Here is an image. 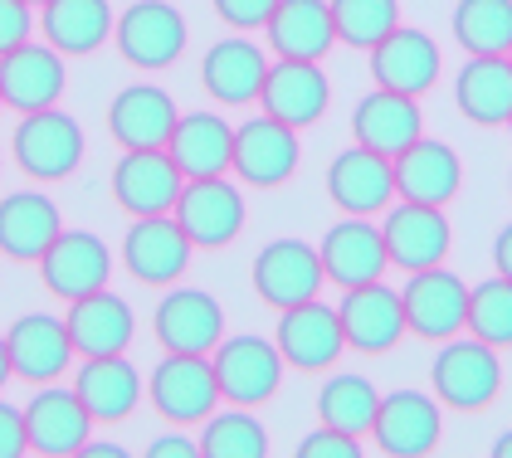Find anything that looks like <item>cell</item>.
<instances>
[{
  "label": "cell",
  "instance_id": "cell-4",
  "mask_svg": "<svg viewBox=\"0 0 512 458\" xmlns=\"http://www.w3.org/2000/svg\"><path fill=\"white\" fill-rule=\"evenodd\" d=\"M113 44L132 69H171L186 49V15L166 0H137L113 20Z\"/></svg>",
  "mask_w": 512,
  "mask_h": 458
},
{
  "label": "cell",
  "instance_id": "cell-50",
  "mask_svg": "<svg viewBox=\"0 0 512 458\" xmlns=\"http://www.w3.org/2000/svg\"><path fill=\"white\" fill-rule=\"evenodd\" d=\"M25 5H49V0H25Z\"/></svg>",
  "mask_w": 512,
  "mask_h": 458
},
{
  "label": "cell",
  "instance_id": "cell-25",
  "mask_svg": "<svg viewBox=\"0 0 512 458\" xmlns=\"http://www.w3.org/2000/svg\"><path fill=\"white\" fill-rule=\"evenodd\" d=\"M327 195L342 215H381L395 200V171L386 156L366 152V147H347L327 166Z\"/></svg>",
  "mask_w": 512,
  "mask_h": 458
},
{
  "label": "cell",
  "instance_id": "cell-23",
  "mask_svg": "<svg viewBox=\"0 0 512 458\" xmlns=\"http://www.w3.org/2000/svg\"><path fill=\"white\" fill-rule=\"evenodd\" d=\"M391 171H395V195L400 200L434 205V210H444L459 195V186H464V166H459L454 147H444L434 137H420L415 147H405L391 161Z\"/></svg>",
  "mask_w": 512,
  "mask_h": 458
},
{
  "label": "cell",
  "instance_id": "cell-38",
  "mask_svg": "<svg viewBox=\"0 0 512 458\" xmlns=\"http://www.w3.org/2000/svg\"><path fill=\"white\" fill-rule=\"evenodd\" d=\"M327 10H332L337 44H352V49H371L400 25L395 0H327Z\"/></svg>",
  "mask_w": 512,
  "mask_h": 458
},
{
  "label": "cell",
  "instance_id": "cell-5",
  "mask_svg": "<svg viewBox=\"0 0 512 458\" xmlns=\"http://www.w3.org/2000/svg\"><path fill=\"white\" fill-rule=\"evenodd\" d=\"M171 220L191 239V249H225L244 229V195L225 176L186 181L181 195H176V205H171Z\"/></svg>",
  "mask_w": 512,
  "mask_h": 458
},
{
  "label": "cell",
  "instance_id": "cell-10",
  "mask_svg": "<svg viewBox=\"0 0 512 458\" xmlns=\"http://www.w3.org/2000/svg\"><path fill=\"white\" fill-rule=\"evenodd\" d=\"M278 356L283 366L303 371V376H317V371H332L337 356L347 351V337H342V322H337V307H322L313 303H298V307H283L278 312Z\"/></svg>",
  "mask_w": 512,
  "mask_h": 458
},
{
  "label": "cell",
  "instance_id": "cell-54",
  "mask_svg": "<svg viewBox=\"0 0 512 458\" xmlns=\"http://www.w3.org/2000/svg\"><path fill=\"white\" fill-rule=\"evenodd\" d=\"M0 108H5V103H0Z\"/></svg>",
  "mask_w": 512,
  "mask_h": 458
},
{
  "label": "cell",
  "instance_id": "cell-47",
  "mask_svg": "<svg viewBox=\"0 0 512 458\" xmlns=\"http://www.w3.org/2000/svg\"><path fill=\"white\" fill-rule=\"evenodd\" d=\"M83 458H127V449L122 444H103V439H83Z\"/></svg>",
  "mask_w": 512,
  "mask_h": 458
},
{
  "label": "cell",
  "instance_id": "cell-26",
  "mask_svg": "<svg viewBox=\"0 0 512 458\" xmlns=\"http://www.w3.org/2000/svg\"><path fill=\"white\" fill-rule=\"evenodd\" d=\"M259 103L274 122H288V127H308L327 113L332 103V83L322 74V64H298V59H278L264 74V88H259Z\"/></svg>",
  "mask_w": 512,
  "mask_h": 458
},
{
  "label": "cell",
  "instance_id": "cell-36",
  "mask_svg": "<svg viewBox=\"0 0 512 458\" xmlns=\"http://www.w3.org/2000/svg\"><path fill=\"white\" fill-rule=\"evenodd\" d=\"M454 39L469 59H498L512 49V0H459Z\"/></svg>",
  "mask_w": 512,
  "mask_h": 458
},
{
  "label": "cell",
  "instance_id": "cell-6",
  "mask_svg": "<svg viewBox=\"0 0 512 458\" xmlns=\"http://www.w3.org/2000/svg\"><path fill=\"white\" fill-rule=\"evenodd\" d=\"M147 400L166 424H200L215 415L220 405V385L210 371V356H181V351H166L161 366L152 371L147 385Z\"/></svg>",
  "mask_w": 512,
  "mask_h": 458
},
{
  "label": "cell",
  "instance_id": "cell-32",
  "mask_svg": "<svg viewBox=\"0 0 512 458\" xmlns=\"http://www.w3.org/2000/svg\"><path fill=\"white\" fill-rule=\"evenodd\" d=\"M230 152H235V127L215 113L176 117V132H171V142H166V156L176 161V171H181L186 181L225 176V171H230Z\"/></svg>",
  "mask_w": 512,
  "mask_h": 458
},
{
  "label": "cell",
  "instance_id": "cell-16",
  "mask_svg": "<svg viewBox=\"0 0 512 458\" xmlns=\"http://www.w3.org/2000/svg\"><path fill=\"white\" fill-rule=\"evenodd\" d=\"M5 356H10V376L30 385H54L74 361V342L64 332V317H44V312L15 317L10 332H5Z\"/></svg>",
  "mask_w": 512,
  "mask_h": 458
},
{
  "label": "cell",
  "instance_id": "cell-31",
  "mask_svg": "<svg viewBox=\"0 0 512 458\" xmlns=\"http://www.w3.org/2000/svg\"><path fill=\"white\" fill-rule=\"evenodd\" d=\"M74 395L83 400L93 424H122L142 400V376L127 356H93L79 366Z\"/></svg>",
  "mask_w": 512,
  "mask_h": 458
},
{
  "label": "cell",
  "instance_id": "cell-30",
  "mask_svg": "<svg viewBox=\"0 0 512 458\" xmlns=\"http://www.w3.org/2000/svg\"><path fill=\"white\" fill-rule=\"evenodd\" d=\"M59 205L40 191H15L0 200V254L10 264H40L44 249L59 239Z\"/></svg>",
  "mask_w": 512,
  "mask_h": 458
},
{
  "label": "cell",
  "instance_id": "cell-22",
  "mask_svg": "<svg viewBox=\"0 0 512 458\" xmlns=\"http://www.w3.org/2000/svg\"><path fill=\"white\" fill-rule=\"evenodd\" d=\"M352 137H356V147H366V152L395 161L405 147H415V142L425 137L420 103H415V98H405V93H386V88H376V93H366V98L356 103Z\"/></svg>",
  "mask_w": 512,
  "mask_h": 458
},
{
  "label": "cell",
  "instance_id": "cell-52",
  "mask_svg": "<svg viewBox=\"0 0 512 458\" xmlns=\"http://www.w3.org/2000/svg\"><path fill=\"white\" fill-rule=\"evenodd\" d=\"M508 127H512V117H508Z\"/></svg>",
  "mask_w": 512,
  "mask_h": 458
},
{
  "label": "cell",
  "instance_id": "cell-8",
  "mask_svg": "<svg viewBox=\"0 0 512 458\" xmlns=\"http://www.w3.org/2000/svg\"><path fill=\"white\" fill-rule=\"evenodd\" d=\"M249 278H254L259 303L274 307V312L298 307V303H313L317 288L327 283L317 249L313 244H303V239H274V244H264L259 259H254V268H249Z\"/></svg>",
  "mask_w": 512,
  "mask_h": 458
},
{
  "label": "cell",
  "instance_id": "cell-13",
  "mask_svg": "<svg viewBox=\"0 0 512 458\" xmlns=\"http://www.w3.org/2000/svg\"><path fill=\"white\" fill-rule=\"evenodd\" d=\"M439 400L420 395V390H395L376 405V420H371V439L386 458H425L439 449Z\"/></svg>",
  "mask_w": 512,
  "mask_h": 458
},
{
  "label": "cell",
  "instance_id": "cell-48",
  "mask_svg": "<svg viewBox=\"0 0 512 458\" xmlns=\"http://www.w3.org/2000/svg\"><path fill=\"white\" fill-rule=\"evenodd\" d=\"M493 458H512V429L498 439V444H493Z\"/></svg>",
  "mask_w": 512,
  "mask_h": 458
},
{
  "label": "cell",
  "instance_id": "cell-45",
  "mask_svg": "<svg viewBox=\"0 0 512 458\" xmlns=\"http://www.w3.org/2000/svg\"><path fill=\"white\" fill-rule=\"evenodd\" d=\"M147 458H200L196 439H181V434H161L147 444Z\"/></svg>",
  "mask_w": 512,
  "mask_h": 458
},
{
  "label": "cell",
  "instance_id": "cell-15",
  "mask_svg": "<svg viewBox=\"0 0 512 458\" xmlns=\"http://www.w3.org/2000/svg\"><path fill=\"white\" fill-rule=\"evenodd\" d=\"M64 54L49 44H20L10 54H0V103L15 113H44L64 98Z\"/></svg>",
  "mask_w": 512,
  "mask_h": 458
},
{
  "label": "cell",
  "instance_id": "cell-35",
  "mask_svg": "<svg viewBox=\"0 0 512 458\" xmlns=\"http://www.w3.org/2000/svg\"><path fill=\"white\" fill-rule=\"evenodd\" d=\"M40 25L49 49L83 59L113 39V5L108 0H49L40 5Z\"/></svg>",
  "mask_w": 512,
  "mask_h": 458
},
{
  "label": "cell",
  "instance_id": "cell-29",
  "mask_svg": "<svg viewBox=\"0 0 512 458\" xmlns=\"http://www.w3.org/2000/svg\"><path fill=\"white\" fill-rule=\"evenodd\" d=\"M88 429H93V420H88V410L74 390L49 385L44 395H35L25 405V444L40 458H74L88 439Z\"/></svg>",
  "mask_w": 512,
  "mask_h": 458
},
{
  "label": "cell",
  "instance_id": "cell-42",
  "mask_svg": "<svg viewBox=\"0 0 512 458\" xmlns=\"http://www.w3.org/2000/svg\"><path fill=\"white\" fill-rule=\"evenodd\" d=\"M274 10H278V0H215V15L230 30H264Z\"/></svg>",
  "mask_w": 512,
  "mask_h": 458
},
{
  "label": "cell",
  "instance_id": "cell-53",
  "mask_svg": "<svg viewBox=\"0 0 512 458\" xmlns=\"http://www.w3.org/2000/svg\"><path fill=\"white\" fill-rule=\"evenodd\" d=\"M508 191H512V181H508Z\"/></svg>",
  "mask_w": 512,
  "mask_h": 458
},
{
  "label": "cell",
  "instance_id": "cell-40",
  "mask_svg": "<svg viewBox=\"0 0 512 458\" xmlns=\"http://www.w3.org/2000/svg\"><path fill=\"white\" fill-rule=\"evenodd\" d=\"M464 327H469L478 342L493 346V351L512 346V283L508 278H488V283L469 288Z\"/></svg>",
  "mask_w": 512,
  "mask_h": 458
},
{
  "label": "cell",
  "instance_id": "cell-41",
  "mask_svg": "<svg viewBox=\"0 0 512 458\" xmlns=\"http://www.w3.org/2000/svg\"><path fill=\"white\" fill-rule=\"evenodd\" d=\"M30 35H35V5H25V0H0V54L20 49Z\"/></svg>",
  "mask_w": 512,
  "mask_h": 458
},
{
  "label": "cell",
  "instance_id": "cell-39",
  "mask_svg": "<svg viewBox=\"0 0 512 458\" xmlns=\"http://www.w3.org/2000/svg\"><path fill=\"white\" fill-rule=\"evenodd\" d=\"M200 454L205 458H264L269 454V434H264V424L254 420L249 410H239L235 405V410L205 420Z\"/></svg>",
  "mask_w": 512,
  "mask_h": 458
},
{
  "label": "cell",
  "instance_id": "cell-1",
  "mask_svg": "<svg viewBox=\"0 0 512 458\" xmlns=\"http://www.w3.org/2000/svg\"><path fill=\"white\" fill-rule=\"evenodd\" d=\"M434 376V400L439 405H449V410H459V415H483L493 400H498V390H503V361H498V351L488 342H444V351L434 356L430 366Z\"/></svg>",
  "mask_w": 512,
  "mask_h": 458
},
{
  "label": "cell",
  "instance_id": "cell-27",
  "mask_svg": "<svg viewBox=\"0 0 512 458\" xmlns=\"http://www.w3.org/2000/svg\"><path fill=\"white\" fill-rule=\"evenodd\" d=\"M264 74H269L264 49H259V44H249V39H239V35L210 44V49H205V59H200V88H205L215 103H225V108L259 103Z\"/></svg>",
  "mask_w": 512,
  "mask_h": 458
},
{
  "label": "cell",
  "instance_id": "cell-14",
  "mask_svg": "<svg viewBox=\"0 0 512 458\" xmlns=\"http://www.w3.org/2000/svg\"><path fill=\"white\" fill-rule=\"evenodd\" d=\"M161 351H181V356H210L225 337V312L205 288H171L157 303L152 317Z\"/></svg>",
  "mask_w": 512,
  "mask_h": 458
},
{
  "label": "cell",
  "instance_id": "cell-12",
  "mask_svg": "<svg viewBox=\"0 0 512 458\" xmlns=\"http://www.w3.org/2000/svg\"><path fill=\"white\" fill-rule=\"evenodd\" d=\"M337 322H342V337H347V346H352L356 356H386L405 337L400 293L386 288L381 278L376 283H361V288H342Z\"/></svg>",
  "mask_w": 512,
  "mask_h": 458
},
{
  "label": "cell",
  "instance_id": "cell-28",
  "mask_svg": "<svg viewBox=\"0 0 512 458\" xmlns=\"http://www.w3.org/2000/svg\"><path fill=\"white\" fill-rule=\"evenodd\" d=\"M64 332L74 342V356L93 361V356H122L132 332H137V322H132V307L122 303L118 293L98 288V293H88L79 303H69Z\"/></svg>",
  "mask_w": 512,
  "mask_h": 458
},
{
  "label": "cell",
  "instance_id": "cell-11",
  "mask_svg": "<svg viewBox=\"0 0 512 458\" xmlns=\"http://www.w3.org/2000/svg\"><path fill=\"white\" fill-rule=\"evenodd\" d=\"M40 278L54 298L79 303L88 293L108 288L113 254H108V244H103L98 234H88V229H59V239L44 249V259H40Z\"/></svg>",
  "mask_w": 512,
  "mask_h": 458
},
{
  "label": "cell",
  "instance_id": "cell-3",
  "mask_svg": "<svg viewBox=\"0 0 512 458\" xmlns=\"http://www.w3.org/2000/svg\"><path fill=\"white\" fill-rule=\"evenodd\" d=\"M210 371L220 385V400H230L239 410H254L278 395L283 381V356L269 337H220L210 351Z\"/></svg>",
  "mask_w": 512,
  "mask_h": 458
},
{
  "label": "cell",
  "instance_id": "cell-19",
  "mask_svg": "<svg viewBox=\"0 0 512 458\" xmlns=\"http://www.w3.org/2000/svg\"><path fill=\"white\" fill-rule=\"evenodd\" d=\"M186 186V176L176 171V161L161 152H122V161L113 166V200L122 215L147 220V215H171L176 195Z\"/></svg>",
  "mask_w": 512,
  "mask_h": 458
},
{
  "label": "cell",
  "instance_id": "cell-7",
  "mask_svg": "<svg viewBox=\"0 0 512 458\" xmlns=\"http://www.w3.org/2000/svg\"><path fill=\"white\" fill-rule=\"evenodd\" d=\"M298 127L274 122V117H254V122H239L235 127V152H230V171H235L244 186L254 191H274L283 186L293 171H298Z\"/></svg>",
  "mask_w": 512,
  "mask_h": 458
},
{
  "label": "cell",
  "instance_id": "cell-49",
  "mask_svg": "<svg viewBox=\"0 0 512 458\" xmlns=\"http://www.w3.org/2000/svg\"><path fill=\"white\" fill-rule=\"evenodd\" d=\"M10 381V356H5V337H0V390Z\"/></svg>",
  "mask_w": 512,
  "mask_h": 458
},
{
  "label": "cell",
  "instance_id": "cell-9",
  "mask_svg": "<svg viewBox=\"0 0 512 458\" xmlns=\"http://www.w3.org/2000/svg\"><path fill=\"white\" fill-rule=\"evenodd\" d=\"M405 332H415L420 342H449L464 332V312H469V288L449 273V268H420L410 273L405 293Z\"/></svg>",
  "mask_w": 512,
  "mask_h": 458
},
{
  "label": "cell",
  "instance_id": "cell-44",
  "mask_svg": "<svg viewBox=\"0 0 512 458\" xmlns=\"http://www.w3.org/2000/svg\"><path fill=\"white\" fill-rule=\"evenodd\" d=\"M20 454H30V444H25V410L0 400V458H20Z\"/></svg>",
  "mask_w": 512,
  "mask_h": 458
},
{
  "label": "cell",
  "instance_id": "cell-33",
  "mask_svg": "<svg viewBox=\"0 0 512 458\" xmlns=\"http://www.w3.org/2000/svg\"><path fill=\"white\" fill-rule=\"evenodd\" d=\"M264 30L278 59H298V64H322V54L337 44L327 0H278Z\"/></svg>",
  "mask_w": 512,
  "mask_h": 458
},
{
  "label": "cell",
  "instance_id": "cell-34",
  "mask_svg": "<svg viewBox=\"0 0 512 458\" xmlns=\"http://www.w3.org/2000/svg\"><path fill=\"white\" fill-rule=\"evenodd\" d=\"M454 103L473 127H508L512 117V64L498 59H469L454 78Z\"/></svg>",
  "mask_w": 512,
  "mask_h": 458
},
{
  "label": "cell",
  "instance_id": "cell-20",
  "mask_svg": "<svg viewBox=\"0 0 512 458\" xmlns=\"http://www.w3.org/2000/svg\"><path fill=\"white\" fill-rule=\"evenodd\" d=\"M381 239H386V259H391L395 268L420 273V268H439L449 259L454 229L444 220V210L400 200L391 215H386V225H381Z\"/></svg>",
  "mask_w": 512,
  "mask_h": 458
},
{
  "label": "cell",
  "instance_id": "cell-18",
  "mask_svg": "<svg viewBox=\"0 0 512 458\" xmlns=\"http://www.w3.org/2000/svg\"><path fill=\"white\" fill-rule=\"evenodd\" d=\"M317 259H322L327 283H337V288L376 283V278L391 268V259H386V239H381V229L371 225L366 215H347V220H337V225L322 234Z\"/></svg>",
  "mask_w": 512,
  "mask_h": 458
},
{
  "label": "cell",
  "instance_id": "cell-21",
  "mask_svg": "<svg viewBox=\"0 0 512 458\" xmlns=\"http://www.w3.org/2000/svg\"><path fill=\"white\" fill-rule=\"evenodd\" d=\"M176 103L157 83H132L108 103V132L122 152H161L176 132Z\"/></svg>",
  "mask_w": 512,
  "mask_h": 458
},
{
  "label": "cell",
  "instance_id": "cell-2",
  "mask_svg": "<svg viewBox=\"0 0 512 458\" xmlns=\"http://www.w3.org/2000/svg\"><path fill=\"white\" fill-rule=\"evenodd\" d=\"M10 156H15V166L30 181L54 186V181L74 176V166L83 161V127L69 113H59V108L20 113L15 137H10Z\"/></svg>",
  "mask_w": 512,
  "mask_h": 458
},
{
  "label": "cell",
  "instance_id": "cell-37",
  "mask_svg": "<svg viewBox=\"0 0 512 458\" xmlns=\"http://www.w3.org/2000/svg\"><path fill=\"white\" fill-rule=\"evenodd\" d=\"M376 405H381L376 385L361 381V376H332L317 390V420L327 429H337V434H352V439L371 434Z\"/></svg>",
  "mask_w": 512,
  "mask_h": 458
},
{
  "label": "cell",
  "instance_id": "cell-43",
  "mask_svg": "<svg viewBox=\"0 0 512 458\" xmlns=\"http://www.w3.org/2000/svg\"><path fill=\"white\" fill-rule=\"evenodd\" d=\"M298 458H361V439L352 434H337V429H313L303 444H298Z\"/></svg>",
  "mask_w": 512,
  "mask_h": 458
},
{
  "label": "cell",
  "instance_id": "cell-17",
  "mask_svg": "<svg viewBox=\"0 0 512 458\" xmlns=\"http://www.w3.org/2000/svg\"><path fill=\"white\" fill-rule=\"evenodd\" d=\"M191 264V239L181 234V225L171 215H147L132 220L127 239H122V268L147 283V288H171Z\"/></svg>",
  "mask_w": 512,
  "mask_h": 458
},
{
  "label": "cell",
  "instance_id": "cell-46",
  "mask_svg": "<svg viewBox=\"0 0 512 458\" xmlns=\"http://www.w3.org/2000/svg\"><path fill=\"white\" fill-rule=\"evenodd\" d=\"M493 268H498V278H508L512 283V225L498 234V244H493Z\"/></svg>",
  "mask_w": 512,
  "mask_h": 458
},
{
  "label": "cell",
  "instance_id": "cell-24",
  "mask_svg": "<svg viewBox=\"0 0 512 458\" xmlns=\"http://www.w3.org/2000/svg\"><path fill=\"white\" fill-rule=\"evenodd\" d=\"M371 78H376V88L405 93V98L430 93L434 78H439V49H434V39L425 30L395 25L381 44H371Z\"/></svg>",
  "mask_w": 512,
  "mask_h": 458
},
{
  "label": "cell",
  "instance_id": "cell-51",
  "mask_svg": "<svg viewBox=\"0 0 512 458\" xmlns=\"http://www.w3.org/2000/svg\"><path fill=\"white\" fill-rule=\"evenodd\" d=\"M508 64H512V49H508Z\"/></svg>",
  "mask_w": 512,
  "mask_h": 458
}]
</instances>
